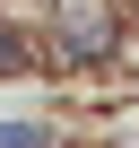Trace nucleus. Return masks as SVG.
I'll use <instances>...</instances> for the list:
<instances>
[{"label":"nucleus","mask_w":139,"mask_h":148,"mask_svg":"<svg viewBox=\"0 0 139 148\" xmlns=\"http://www.w3.org/2000/svg\"><path fill=\"white\" fill-rule=\"evenodd\" d=\"M0 148H52V131H35V122H0Z\"/></svg>","instance_id":"1"},{"label":"nucleus","mask_w":139,"mask_h":148,"mask_svg":"<svg viewBox=\"0 0 139 148\" xmlns=\"http://www.w3.org/2000/svg\"><path fill=\"white\" fill-rule=\"evenodd\" d=\"M9 70H18V44H9V35H0V79H9Z\"/></svg>","instance_id":"2"}]
</instances>
